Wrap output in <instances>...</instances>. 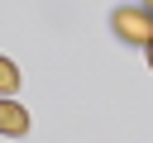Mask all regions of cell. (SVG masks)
<instances>
[{
	"label": "cell",
	"mask_w": 153,
	"mask_h": 143,
	"mask_svg": "<svg viewBox=\"0 0 153 143\" xmlns=\"http://www.w3.org/2000/svg\"><path fill=\"white\" fill-rule=\"evenodd\" d=\"M110 24H115V33H120L124 43H143V48L153 43V19H148L143 10H115Z\"/></svg>",
	"instance_id": "6da1fadb"
},
{
	"label": "cell",
	"mask_w": 153,
	"mask_h": 143,
	"mask_svg": "<svg viewBox=\"0 0 153 143\" xmlns=\"http://www.w3.org/2000/svg\"><path fill=\"white\" fill-rule=\"evenodd\" d=\"M0 133H10V138H24V133H29V110H24V105H10V100H0Z\"/></svg>",
	"instance_id": "7a4b0ae2"
},
{
	"label": "cell",
	"mask_w": 153,
	"mask_h": 143,
	"mask_svg": "<svg viewBox=\"0 0 153 143\" xmlns=\"http://www.w3.org/2000/svg\"><path fill=\"white\" fill-rule=\"evenodd\" d=\"M14 91H19V72H14V62H10V57H0V95L10 100Z\"/></svg>",
	"instance_id": "3957f363"
},
{
	"label": "cell",
	"mask_w": 153,
	"mask_h": 143,
	"mask_svg": "<svg viewBox=\"0 0 153 143\" xmlns=\"http://www.w3.org/2000/svg\"><path fill=\"white\" fill-rule=\"evenodd\" d=\"M143 14H148V19H153V0H143Z\"/></svg>",
	"instance_id": "277c9868"
},
{
	"label": "cell",
	"mask_w": 153,
	"mask_h": 143,
	"mask_svg": "<svg viewBox=\"0 0 153 143\" xmlns=\"http://www.w3.org/2000/svg\"><path fill=\"white\" fill-rule=\"evenodd\" d=\"M148 67H153V43H148Z\"/></svg>",
	"instance_id": "5b68a950"
}]
</instances>
